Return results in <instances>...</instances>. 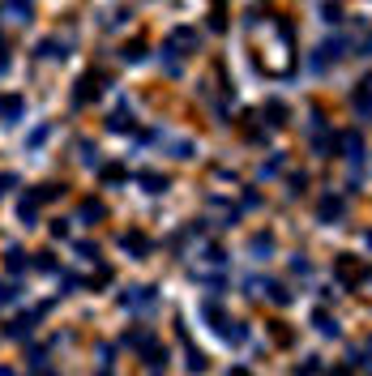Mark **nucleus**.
Here are the masks:
<instances>
[{
  "label": "nucleus",
  "mask_w": 372,
  "mask_h": 376,
  "mask_svg": "<svg viewBox=\"0 0 372 376\" xmlns=\"http://www.w3.org/2000/svg\"><path fill=\"white\" fill-rule=\"evenodd\" d=\"M180 47H184V56H188L193 47H197V35H193V30H171V39H167V56L176 60V56H180Z\"/></svg>",
  "instance_id": "nucleus-1"
},
{
  "label": "nucleus",
  "mask_w": 372,
  "mask_h": 376,
  "mask_svg": "<svg viewBox=\"0 0 372 376\" xmlns=\"http://www.w3.org/2000/svg\"><path fill=\"white\" fill-rule=\"evenodd\" d=\"M5 13H9V21L26 26V21L35 17V5H30V0H5Z\"/></svg>",
  "instance_id": "nucleus-2"
},
{
  "label": "nucleus",
  "mask_w": 372,
  "mask_h": 376,
  "mask_svg": "<svg viewBox=\"0 0 372 376\" xmlns=\"http://www.w3.org/2000/svg\"><path fill=\"white\" fill-rule=\"evenodd\" d=\"M98 86H103V73H86V82H78L73 98H78V103H90V98L98 94Z\"/></svg>",
  "instance_id": "nucleus-3"
},
{
  "label": "nucleus",
  "mask_w": 372,
  "mask_h": 376,
  "mask_svg": "<svg viewBox=\"0 0 372 376\" xmlns=\"http://www.w3.org/2000/svg\"><path fill=\"white\" fill-rule=\"evenodd\" d=\"M338 145H342V154L351 159V163H360V159H364V137H360L355 129H351V133H342V137H338Z\"/></svg>",
  "instance_id": "nucleus-4"
},
{
  "label": "nucleus",
  "mask_w": 372,
  "mask_h": 376,
  "mask_svg": "<svg viewBox=\"0 0 372 376\" xmlns=\"http://www.w3.org/2000/svg\"><path fill=\"white\" fill-rule=\"evenodd\" d=\"M317 214L326 218V222H334V218H342V197H321V206H317Z\"/></svg>",
  "instance_id": "nucleus-5"
},
{
  "label": "nucleus",
  "mask_w": 372,
  "mask_h": 376,
  "mask_svg": "<svg viewBox=\"0 0 372 376\" xmlns=\"http://www.w3.org/2000/svg\"><path fill=\"white\" fill-rule=\"evenodd\" d=\"M312 145H317V154H330V145H334V137L326 133V120H321V129L312 133Z\"/></svg>",
  "instance_id": "nucleus-6"
},
{
  "label": "nucleus",
  "mask_w": 372,
  "mask_h": 376,
  "mask_svg": "<svg viewBox=\"0 0 372 376\" xmlns=\"http://www.w3.org/2000/svg\"><path fill=\"white\" fill-rule=\"evenodd\" d=\"M265 116H269V124H287L291 120V111L278 103V98H274V103H265Z\"/></svg>",
  "instance_id": "nucleus-7"
},
{
  "label": "nucleus",
  "mask_w": 372,
  "mask_h": 376,
  "mask_svg": "<svg viewBox=\"0 0 372 376\" xmlns=\"http://www.w3.org/2000/svg\"><path fill=\"white\" fill-rule=\"evenodd\" d=\"M47 56H52V60H60V56H64L56 39H43V43H39V60H47Z\"/></svg>",
  "instance_id": "nucleus-8"
},
{
  "label": "nucleus",
  "mask_w": 372,
  "mask_h": 376,
  "mask_svg": "<svg viewBox=\"0 0 372 376\" xmlns=\"http://www.w3.org/2000/svg\"><path fill=\"white\" fill-rule=\"evenodd\" d=\"M141 184H145V193H163V188H167V180H163V175H150V171L141 175Z\"/></svg>",
  "instance_id": "nucleus-9"
},
{
  "label": "nucleus",
  "mask_w": 372,
  "mask_h": 376,
  "mask_svg": "<svg viewBox=\"0 0 372 376\" xmlns=\"http://www.w3.org/2000/svg\"><path fill=\"white\" fill-rule=\"evenodd\" d=\"M355 111H360V120L368 116V82H360V90H355Z\"/></svg>",
  "instance_id": "nucleus-10"
},
{
  "label": "nucleus",
  "mask_w": 372,
  "mask_h": 376,
  "mask_svg": "<svg viewBox=\"0 0 372 376\" xmlns=\"http://www.w3.org/2000/svg\"><path fill=\"white\" fill-rule=\"evenodd\" d=\"M78 214H82V218H103V206H98V202H82Z\"/></svg>",
  "instance_id": "nucleus-11"
},
{
  "label": "nucleus",
  "mask_w": 372,
  "mask_h": 376,
  "mask_svg": "<svg viewBox=\"0 0 372 376\" xmlns=\"http://www.w3.org/2000/svg\"><path fill=\"white\" fill-rule=\"evenodd\" d=\"M5 116H21V98H5Z\"/></svg>",
  "instance_id": "nucleus-12"
},
{
  "label": "nucleus",
  "mask_w": 372,
  "mask_h": 376,
  "mask_svg": "<svg viewBox=\"0 0 372 376\" xmlns=\"http://www.w3.org/2000/svg\"><path fill=\"white\" fill-rule=\"evenodd\" d=\"M141 56H145V47H141V43H133L129 52H124V60H141Z\"/></svg>",
  "instance_id": "nucleus-13"
},
{
  "label": "nucleus",
  "mask_w": 372,
  "mask_h": 376,
  "mask_svg": "<svg viewBox=\"0 0 372 376\" xmlns=\"http://www.w3.org/2000/svg\"><path fill=\"white\" fill-rule=\"evenodd\" d=\"M9 184H13V175H0V197L9 193Z\"/></svg>",
  "instance_id": "nucleus-14"
},
{
  "label": "nucleus",
  "mask_w": 372,
  "mask_h": 376,
  "mask_svg": "<svg viewBox=\"0 0 372 376\" xmlns=\"http://www.w3.org/2000/svg\"><path fill=\"white\" fill-rule=\"evenodd\" d=\"M9 64V56H5V43H0V69H5Z\"/></svg>",
  "instance_id": "nucleus-15"
}]
</instances>
